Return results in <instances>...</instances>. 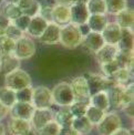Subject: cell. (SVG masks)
<instances>
[{"label": "cell", "instance_id": "11", "mask_svg": "<svg viewBox=\"0 0 134 135\" xmlns=\"http://www.w3.org/2000/svg\"><path fill=\"white\" fill-rule=\"evenodd\" d=\"M51 22L58 25L59 27H63L71 23L70 7L55 4L51 10Z\"/></svg>", "mask_w": 134, "mask_h": 135}, {"label": "cell", "instance_id": "12", "mask_svg": "<svg viewBox=\"0 0 134 135\" xmlns=\"http://www.w3.org/2000/svg\"><path fill=\"white\" fill-rule=\"evenodd\" d=\"M70 15H71V23L74 26H82L85 25L89 19V12L87 9L85 3H74L70 7Z\"/></svg>", "mask_w": 134, "mask_h": 135}, {"label": "cell", "instance_id": "45", "mask_svg": "<svg viewBox=\"0 0 134 135\" xmlns=\"http://www.w3.org/2000/svg\"><path fill=\"white\" fill-rule=\"evenodd\" d=\"M123 110L126 112L127 115H130L131 117H133V103H131V104H129L127 106H125Z\"/></svg>", "mask_w": 134, "mask_h": 135}, {"label": "cell", "instance_id": "21", "mask_svg": "<svg viewBox=\"0 0 134 135\" xmlns=\"http://www.w3.org/2000/svg\"><path fill=\"white\" fill-rule=\"evenodd\" d=\"M89 104L102 110L103 112H108L110 110V101L107 91H100L92 94L89 99Z\"/></svg>", "mask_w": 134, "mask_h": 135}, {"label": "cell", "instance_id": "7", "mask_svg": "<svg viewBox=\"0 0 134 135\" xmlns=\"http://www.w3.org/2000/svg\"><path fill=\"white\" fill-rule=\"evenodd\" d=\"M72 92H73L74 101H82V102H89L91 97L90 89H89L85 76H76L70 83Z\"/></svg>", "mask_w": 134, "mask_h": 135}, {"label": "cell", "instance_id": "14", "mask_svg": "<svg viewBox=\"0 0 134 135\" xmlns=\"http://www.w3.org/2000/svg\"><path fill=\"white\" fill-rule=\"evenodd\" d=\"M118 53H119L118 46L104 43L102 46V48L100 49L99 51H97L94 54H95L98 62L102 65V64L111 62V61H114L116 59V57H118Z\"/></svg>", "mask_w": 134, "mask_h": 135}, {"label": "cell", "instance_id": "27", "mask_svg": "<svg viewBox=\"0 0 134 135\" xmlns=\"http://www.w3.org/2000/svg\"><path fill=\"white\" fill-rule=\"evenodd\" d=\"M17 102L16 91L7 86L0 88V103L4 105L7 109H10Z\"/></svg>", "mask_w": 134, "mask_h": 135}, {"label": "cell", "instance_id": "15", "mask_svg": "<svg viewBox=\"0 0 134 135\" xmlns=\"http://www.w3.org/2000/svg\"><path fill=\"white\" fill-rule=\"evenodd\" d=\"M121 32H122V29L115 22H108L107 26L104 27V29L101 32V36L104 43L118 46L119 40L121 38Z\"/></svg>", "mask_w": 134, "mask_h": 135}, {"label": "cell", "instance_id": "18", "mask_svg": "<svg viewBox=\"0 0 134 135\" xmlns=\"http://www.w3.org/2000/svg\"><path fill=\"white\" fill-rule=\"evenodd\" d=\"M82 43L84 44V47L90 52L95 53L97 51H99V50L102 48V46L104 44V41L102 39L101 33L90 31L88 35H85L84 37H83Z\"/></svg>", "mask_w": 134, "mask_h": 135}, {"label": "cell", "instance_id": "37", "mask_svg": "<svg viewBox=\"0 0 134 135\" xmlns=\"http://www.w3.org/2000/svg\"><path fill=\"white\" fill-rule=\"evenodd\" d=\"M101 69H102V73H103V76L105 78H111L114 73L120 69V65L118 63V61L114 60V61H111L109 63H105L101 65Z\"/></svg>", "mask_w": 134, "mask_h": 135}, {"label": "cell", "instance_id": "6", "mask_svg": "<svg viewBox=\"0 0 134 135\" xmlns=\"http://www.w3.org/2000/svg\"><path fill=\"white\" fill-rule=\"evenodd\" d=\"M35 53H36V44L31 38L23 36L15 42L12 54L20 61L30 59Z\"/></svg>", "mask_w": 134, "mask_h": 135}, {"label": "cell", "instance_id": "42", "mask_svg": "<svg viewBox=\"0 0 134 135\" xmlns=\"http://www.w3.org/2000/svg\"><path fill=\"white\" fill-rule=\"evenodd\" d=\"M8 113H9V109H7L4 105H2L1 103H0V122L8 115Z\"/></svg>", "mask_w": 134, "mask_h": 135}, {"label": "cell", "instance_id": "8", "mask_svg": "<svg viewBox=\"0 0 134 135\" xmlns=\"http://www.w3.org/2000/svg\"><path fill=\"white\" fill-rule=\"evenodd\" d=\"M54 112L51 109H35L30 119V124L35 131H39L49 122L53 120Z\"/></svg>", "mask_w": 134, "mask_h": 135}, {"label": "cell", "instance_id": "32", "mask_svg": "<svg viewBox=\"0 0 134 135\" xmlns=\"http://www.w3.org/2000/svg\"><path fill=\"white\" fill-rule=\"evenodd\" d=\"M88 106H89V102L74 101V102L69 106V109L71 111L72 115H73V117H80V116H84Z\"/></svg>", "mask_w": 134, "mask_h": 135}, {"label": "cell", "instance_id": "31", "mask_svg": "<svg viewBox=\"0 0 134 135\" xmlns=\"http://www.w3.org/2000/svg\"><path fill=\"white\" fill-rule=\"evenodd\" d=\"M2 15L10 21H13L22 15V11L18 7V4L12 3V2H8L2 9Z\"/></svg>", "mask_w": 134, "mask_h": 135}, {"label": "cell", "instance_id": "2", "mask_svg": "<svg viewBox=\"0 0 134 135\" xmlns=\"http://www.w3.org/2000/svg\"><path fill=\"white\" fill-rule=\"evenodd\" d=\"M53 104L63 108V106H70L74 102L73 92L70 83L68 82H60L51 90Z\"/></svg>", "mask_w": 134, "mask_h": 135}, {"label": "cell", "instance_id": "47", "mask_svg": "<svg viewBox=\"0 0 134 135\" xmlns=\"http://www.w3.org/2000/svg\"><path fill=\"white\" fill-rule=\"evenodd\" d=\"M10 2H12V3H16V4H17V3H18V2H19V0H11V1H10Z\"/></svg>", "mask_w": 134, "mask_h": 135}, {"label": "cell", "instance_id": "28", "mask_svg": "<svg viewBox=\"0 0 134 135\" xmlns=\"http://www.w3.org/2000/svg\"><path fill=\"white\" fill-rule=\"evenodd\" d=\"M104 4L105 11L114 16L126 9V0H104Z\"/></svg>", "mask_w": 134, "mask_h": 135}, {"label": "cell", "instance_id": "16", "mask_svg": "<svg viewBox=\"0 0 134 135\" xmlns=\"http://www.w3.org/2000/svg\"><path fill=\"white\" fill-rule=\"evenodd\" d=\"M48 23H49V21L46 20L40 15L31 17L29 26H28L27 30H26V33H27V35H29L30 37L39 38L43 33V31L46 30Z\"/></svg>", "mask_w": 134, "mask_h": 135}, {"label": "cell", "instance_id": "44", "mask_svg": "<svg viewBox=\"0 0 134 135\" xmlns=\"http://www.w3.org/2000/svg\"><path fill=\"white\" fill-rule=\"evenodd\" d=\"M112 135H132V133L130 130H127V128L120 127L119 130H116Z\"/></svg>", "mask_w": 134, "mask_h": 135}, {"label": "cell", "instance_id": "23", "mask_svg": "<svg viewBox=\"0 0 134 135\" xmlns=\"http://www.w3.org/2000/svg\"><path fill=\"white\" fill-rule=\"evenodd\" d=\"M108 23V19L105 15H90L87 21V26L92 32L101 33L104 27Z\"/></svg>", "mask_w": 134, "mask_h": 135}, {"label": "cell", "instance_id": "48", "mask_svg": "<svg viewBox=\"0 0 134 135\" xmlns=\"http://www.w3.org/2000/svg\"><path fill=\"white\" fill-rule=\"evenodd\" d=\"M0 55H1V54H0Z\"/></svg>", "mask_w": 134, "mask_h": 135}, {"label": "cell", "instance_id": "35", "mask_svg": "<svg viewBox=\"0 0 134 135\" xmlns=\"http://www.w3.org/2000/svg\"><path fill=\"white\" fill-rule=\"evenodd\" d=\"M4 36H7L8 38L12 39L13 41L19 40L20 38L25 36V32H22L19 28H17L12 22H10V25L7 27V29L4 30Z\"/></svg>", "mask_w": 134, "mask_h": 135}, {"label": "cell", "instance_id": "39", "mask_svg": "<svg viewBox=\"0 0 134 135\" xmlns=\"http://www.w3.org/2000/svg\"><path fill=\"white\" fill-rule=\"evenodd\" d=\"M37 2L40 7V10H51L57 4L55 0H37Z\"/></svg>", "mask_w": 134, "mask_h": 135}, {"label": "cell", "instance_id": "46", "mask_svg": "<svg viewBox=\"0 0 134 135\" xmlns=\"http://www.w3.org/2000/svg\"><path fill=\"white\" fill-rule=\"evenodd\" d=\"M0 135H6V131H4V126L0 123Z\"/></svg>", "mask_w": 134, "mask_h": 135}, {"label": "cell", "instance_id": "13", "mask_svg": "<svg viewBox=\"0 0 134 135\" xmlns=\"http://www.w3.org/2000/svg\"><path fill=\"white\" fill-rule=\"evenodd\" d=\"M21 61L16 58L12 53L0 55V74L6 76L9 73L20 69Z\"/></svg>", "mask_w": 134, "mask_h": 135}, {"label": "cell", "instance_id": "29", "mask_svg": "<svg viewBox=\"0 0 134 135\" xmlns=\"http://www.w3.org/2000/svg\"><path fill=\"white\" fill-rule=\"evenodd\" d=\"M104 114H105V112H103L102 110L97 109V108H94V106H92V105L89 104L88 109H87V111H85L84 116L87 117L89 121H90V123H91L93 126H94V125L97 126L99 123H100V121L102 120V117L104 116Z\"/></svg>", "mask_w": 134, "mask_h": 135}, {"label": "cell", "instance_id": "34", "mask_svg": "<svg viewBox=\"0 0 134 135\" xmlns=\"http://www.w3.org/2000/svg\"><path fill=\"white\" fill-rule=\"evenodd\" d=\"M15 42L12 39L8 38L7 36L0 37V54H9L13 52Z\"/></svg>", "mask_w": 134, "mask_h": 135}, {"label": "cell", "instance_id": "40", "mask_svg": "<svg viewBox=\"0 0 134 135\" xmlns=\"http://www.w3.org/2000/svg\"><path fill=\"white\" fill-rule=\"evenodd\" d=\"M35 1L36 0H19V2L17 4H18V7L21 9V11H25L28 8H30L31 6L35 3Z\"/></svg>", "mask_w": 134, "mask_h": 135}, {"label": "cell", "instance_id": "26", "mask_svg": "<svg viewBox=\"0 0 134 135\" xmlns=\"http://www.w3.org/2000/svg\"><path fill=\"white\" fill-rule=\"evenodd\" d=\"M133 31L131 29H122L118 48L121 51H133Z\"/></svg>", "mask_w": 134, "mask_h": 135}, {"label": "cell", "instance_id": "41", "mask_svg": "<svg viewBox=\"0 0 134 135\" xmlns=\"http://www.w3.org/2000/svg\"><path fill=\"white\" fill-rule=\"evenodd\" d=\"M59 135H80V134L76 133L74 130H72L71 127H68V128H61Z\"/></svg>", "mask_w": 134, "mask_h": 135}, {"label": "cell", "instance_id": "4", "mask_svg": "<svg viewBox=\"0 0 134 135\" xmlns=\"http://www.w3.org/2000/svg\"><path fill=\"white\" fill-rule=\"evenodd\" d=\"M122 125V121L119 114L115 112H105L104 116L97 125V130L100 135H112Z\"/></svg>", "mask_w": 134, "mask_h": 135}, {"label": "cell", "instance_id": "9", "mask_svg": "<svg viewBox=\"0 0 134 135\" xmlns=\"http://www.w3.org/2000/svg\"><path fill=\"white\" fill-rule=\"evenodd\" d=\"M35 108L32 106L31 103L26 102H17L9 109V113L11 119H18V120H26L30 121L31 116L33 114Z\"/></svg>", "mask_w": 134, "mask_h": 135}, {"label": "cell", "instance_id": "17", "mask_svg": "<svg viewBox=\"0 0 134 135\" xmlns=\"http://www.w3.org/2000/svg\"><path fill=\"white\" fill-rule=\"evenodd\" d=\"M60 28L53 22H49L46 30L39 37V40L43 44H57L60 42Z\"/></svg>", "mask_w": 134, "mask_h": 135}, {"label": "cell", "instance_id": "19", "mask_svg": "<svg viewBox=\"0 0 134 135\" xmlns=\"http://www.w3.org/2000/svg\"><path fill=\"white\" fill-rule=\"evenodd\" d=\"M109 79H111V80L115 83V85H119L122 88L129 86L131 84H133L132 70L126 69V68H120V69Z\"/></svg>", "mask_w": 134, "mask_h": 135}, {"label": "cell", "instance_id": "5", "mask_svg": "<svg viewBox=\"0 0 134 135\" xmlns=\"http://www.w3.org/2000/svg\"><path fill=\"white\" fill-rule=\"evenodd\" d=\"M31 104L35 109H51L53 105L51 90L47 86H37L32 90Z\"/></svg>", "mask_w": 134, "mask_h": 135}, {"label": "cell", "instance_id": "38", "mask_svg": "<svg viewBox=\"0 0 134 135\" xmlns=\"http://www.w3.org/2000/svg\"><path fill=\"white\" fill-rule=\"evenodd\" d=\"M30 17H28V16H26V15H23L22 13L20 17H18L16 20H13V21H11L12 23L17 27V28H19V29L22 31V32H25L26 33V30H27V28H28V26H29V22H30Z\"/></svg>", "mask_w": 134, "mask_h": 135}, {"label": "cell", "instance_id": "25", "mask_svg": "<svg viewBox=\"0 0 134 135\" xmlns=\"http://www.w3.org/2000/svg\"><path fill=\"white\" fill-rule=\"evenodd\" d=\"M122 91H123V88L119 85H113L107 90L110 108L112 106L114 109H122Z\"/></svg>", "mask_w": 134, "mask_h": 135}, {"label": "cell", "instance_id": "33", "mask_svg": "<svg viewBox=\"0 0 134 135\" xmlns=\"http://www.w3.org/2000/svg\"><path fill=\"white\" fill-rule=\"evenodd\" d=\"M61 131V127L58 125V123L54 120L49 122L43 127H41L38 132V135H59Z\"/></svg>", "mask_w": 134, "mask_h": 135}, {"label": "cell", "instance_id": "3", "mask_svg": "<svg viewBox=\"0 0 134 135\" xmlns=\"http://www.w3.org/2000/svg\"><path fill=\"white\" fill-rule=\"evenodd\" d=\"M31 76L29 75V73L22 69H18L4 76V86L13 90L16 92L25 88L31 86Z\"/></svg>", "mask_w": 134, "mask_h": 135}, {"label": "cell", "instance_id": "43", "mask_svg": "<svg viewBox=\"0 0 134 135\" xmlns=\"http://www.w3.org/2000/svg\"><path fill=\"white\" fill-rule=\"evenodd\" d=\"M57 4L61 6H65V7H71L72 4L75 3V0H55Z\"/></svg>", "mask_w": 134, "mask_h": 135}, {"label": "cell", "instance_id": "1", "mask_svg": "<svg viewBox=\"0 0 134 135\" xmlns=\"http://www.w3.org/2000/svg\"><path fill=\"white\" fill-rule=\"evenodd\" d=\"M83 36L78 26L69 23L60 28V42L68 49H75L82 43Z\"/></svg>", "mask_w": 134, "mask_h": 135}, {"label": "cell", "instance_id": "20", "mask_svg": "<svg viewBox=\"0 0 134 135\" xmlns=\"http://www.w3.org/2000/svg\"><path fill=\"white\" fill-rule=\"evenodd\" d=\"M73 119H74V117H73V115H72L69 106H63V108H60L54 113V116H53V120L58 123V125L61 128L71 127V124H72V121H73Z\"/></svg>", "mask_w": 134, "mask_h": 135}, {"label": "cell", "instance_id": "24", "mask_svg": "<svg viewBox=\"0 0 134 135\" xmlns=\"http://www.w3.org/2000/svg\"><path fill=\"white\" fill-rule=\"evenodd\" d=\"M71 128L74 130L76 133H79L80 135H87L92 131L93 125L85 116H80V117H74L73 119L71 124Z\"/></svg>", "mask_w": 134, "mask_h": 135}, {"label": "cell", "instance_id": "36", "mask_svg": "<svg viewBox=\"0 0 134 135\" xmlns=\"http://www.w3.org/2000/svg\"><path fill=\"white\" fill-rule=\"evenodd\" d=\"M32 90L33 88L28 86L22 90L16 92V98L18 102H26V103H31V99H32Z\"/></svg>", "mask_w": 134, "mask_h": 135}, {"label": "cell", "instance_id": "22", "mask_svg": "<svg viewBox=\"0 0 134 135\" xmlns=\"http://www.w3.org/2000/svg\"><path fill=\"white\" fill-rule=\"evenodd\" d=\"M115 23L118 25L121 29H133V25H134V15H133V10L131 9H124L121 12L116 15V19H115Z\"/></svg>", "mask_w": 134, "mask_h": 135}, {"label": "cell", "instance_id": "30", "mask_svg": "<svg viewBox=\"0 0 134 135\" xmlns=\"http://www.w3.org/2000/svg\"><path fill=\"white\" fill-rule=\"evenodd\" d=\"M89 15H105L104 0H88L85 3Z\"/></svg>", "mask_w": 134, "mask_h": 135}, {"label": "cell", "instance_id": "10", "mask_svg": "<svg viewBox=\"0 0 134 135\" xmlns=\"http://www.w3.org/2000/svg\"><path fill=\"white\" fill-rule=\"evenodd\" d=\"M8 130L11 135H36V131L32 128L30 121L11 119L8 124Z\"/></svg>", "mask_w": 134, "mask_h": 135}]
</instances>
